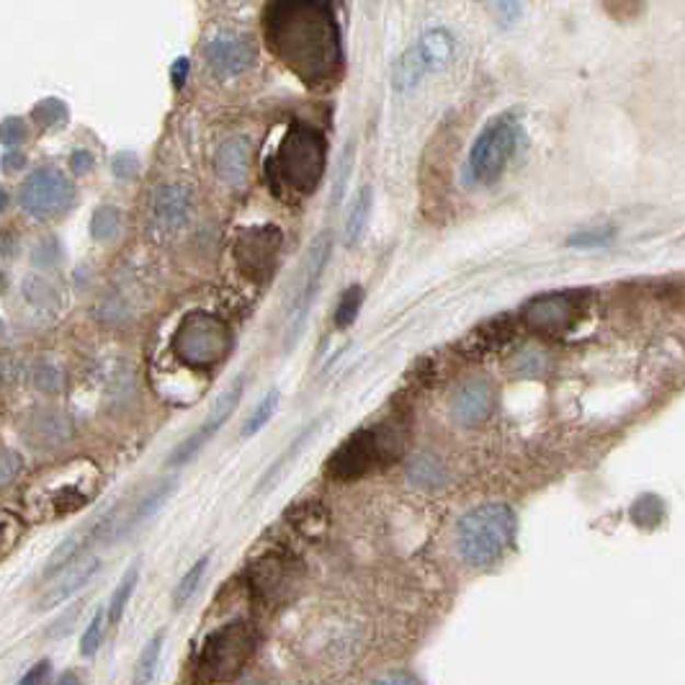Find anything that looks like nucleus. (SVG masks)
I'll use <instances>...</instances> for the list:
<instances>
[{"instance_id": "nucleus-1", "label": "nucleus", "mask_w": 685, "mask_h": 685, "mask_svg": "<svg viewBox=\"0 0 685 685\" xmlns=\"http://www.w3.org/2000/svg\"><path fill=\"white\" fill-rule=\"evenodd\" d=\"M263 26L276 55L305 83H330L338 76L341 32L328 0H274Z\"/></svg>"}, {"instance_id": "nucleus-2", "label": "nucleus", "mask_w": 685, "mask_h": 685, "mask_svg": "<svg viewBox=\"0 0 685 685\" xmlns=\"http://www.w3.org/2000/svg\"><path fill=\"white\" fill-rule=\"evenodd\" d=\"M515 539V513L503 503L471 507L456 526V549L471 567H490L503 559Z\"/></svg>"}, {"instance_id": "nucleus-3", "label": "nucleus", "mask_w": 685, "mask_h": 685, "mask_svg": "<svg viewBox=\"0 0 685 685\" xmlns=\"http://www.w3.org/2000/svg\"><path fill=\"white\" fill-rule=\"evenodd\" d=\"M274 168L284 186L301 194L315 191L326 173V137L307 124H292L278 145Z\"/></svg>"}, {"instance_id": "nucleus-4", "label": "nucleus", "mask_w": 685, "mask_h": 685, "mask_svg": "<svg viewBox=\"0 0 685 685\" xmlns=\"http://www.w3.org/2000/svg\"><path fill=\"white\" fill-rule=\"evenodd\" d=\"M255 647V635L246 621L217 626L204 639L196 658V675L202 683H230L242 673Z\"/></svg>"}, {"instance_id": "nucleus-5", "label": "nucleus", "mask_w": 685, "mask_h": 685, "mask_svg": "<svg viewBox=\"0 0 685 685\" xmlns=\"http://www.w3.org/2000/svg\"><path fill=\"white\" fill-rule=\"evenodd\" d=\"M400 454V436L389 429L356 431L349 441L335 448L326 464V471L333 480L351 482L377 469L381 461H389Z\"/></svg>"}, {"instance_id": "nucleus-6", "label": "nucleus", "mask_w": 685, "mask_h": 685, "mask_svg": "<svg viewBox=\"0 0 685 685\" xmlns=\"http://www.w3.org/2000/svg\"><path fill=\"white\" fill-rule=\"evenodd\" d=\"M230 328L209 312L186 315L173 335V353L194 368L217 366L230 353Z\"/></svg>"}, {"instance_id": "nucleus-7", "label": "nucleus", "mask_w": 685, "mask_h": 685, "mask_svg": "<svg viewBox=\"0 0 685 685\" xmlns=\"http://www.w3.org/2000/svg\"><path fill=\"white\" fill-rule=\"evenodd\" d=\"M521 145V124L513 119V114L495 116L488 122V127L480 132V137L471 145L467 158L469 179L475 183H495L505 173L507 163L513 160L515 150Z\"/></svg>"}, {"instance_id": "nucleus-8", "label": "nucleus", "mask_w": 685, "mask_h": 685, "mask_svg": "<svg viewBox=\"0 0 685 685\" xmlns=\"http://www.w3.org/2000/svg\"><path fill=\"white\" fill-rule=\"evenodd\" d=\"M330 250H333V240H330L328 232H322L320 238L312 242V248H309L307 261H305V276H301L299 289L297 294H294L292 309H289V315H286V333H284L286 353L299 343L301 333H305L309 309H312L315 305V297H318V292H320L322 274H326V269H328Z\"/></svg>"}, {"instance_id": "nucleus-9", "label": "nucleus", "mask_w": 685, "mask_h": 685, "mask_svg": "<svg viewBox=\"0 0 685 685\" xmlns=\"http://www.w3.org/2000/svg\"><path fill=\"white\" fill-rule=\"evenodd\" d=\"M76 202V186L57 168H36L19 191V204L26 215L36 219H52L65 215Z\"/></svg>"}, {"instance_id": "nucleus-10", "label": "nucleus", "mask_w": 685, "mask_h": 685, "mask_svg": "<svg viewBox=\"0 0 685 685\" xmlns=\"http://www.w3.org/2000/svg\"><path fill=\"white\" fill-rule=\"evenodd\" d=\"M585 312L583 292H549L541 297H534L523 307V326L544 335L567 333L578 326V320Z\"/></svg>"}, {"instance_id": "nucleus-11", "label": "nucleus", "mask_w": 685, "mask_h": 685, "mask_svg": "<svg viewBox=\"0 0 685 685\" xmlns=\"http://www.w3.org/2000/svg\"><path fill=\"white\" fill-rule=\"evenodd\" d=\"M242 392H246V377L240 374V377L235 379L232 385L217 397L215 404H212L209 415L204 418V423L198 425V429L191 433L189 438H183V444L175 446L171 459H168V467H181V464H189L191 459H194V456L202 452V448L209 444L212 438L217 436L219 429H222L227 420L232 418V412L238 410V404L242 400Z\"/></svg>"}, {"instance_id": "nucleus-12", "label": "nucleus", "mask_w": 685, "mask_h": 685, "mask_svg": "<svg viewBox=\"0 0 685 685\" xmlns=\"http://www.w3.org/2000/svg\"><path fill=\"white\" fill-rule=\"evenodd\" d=\"M204 60L217 78H235L255 65V44L242 34H219L204 44Z\"/></svg>"}, {"instance_id": "nucleus-13", "label": "nucleus", "mask_w": 685, "mask_h": 685, "mask_svg": "<svg viewBox=\"0 0 685 685\" xmlns=\"http://www.w3.org/2000/svg\"><path fill=\"white\" fill-rule=\"evenodd\" d=\"M278 242H282V235H278L274 227H255V230H248L238 242V261L242 271H246L248 276L258 278V282H263L276 263Z\"/></svg>"}, {"instance_id": "nucleus-14", "label": "nucleus", "mask_w": 685, "mask_h": 685, "mask_svg": "<svg viewBox=\"0 0 685 685\" xmlns=\"http://www.w3.org/2000/svg\"><path fill=\"white\" fill-rule=\"evenodd\" d=\"M492 404H495V392H492L490 381L469 379L456 389V395L452 400V412L459 423L477 425L490 418Z\"/></svg>"}, {"instance_id": "nucleus-15", "label": "nucleus", "mask_w": 685, "mask_h": 685, "mask_svg": "<svg viewBox=\"0 0 685 685\" xmlns=\"http://www.w3.org/2000/svg\"><path fill=\"white\" fill-rule=\"evenodd\" d=\"M152 215L163 230H179L191 217V189L183 183H171V186L160 189L155 194Z\"/></svg>"}, {"instance_id": "nucleus-16", "label": "nucleus", "mask_w": 685, "mask_h": 685, "mask_svg": "<svg viewBox=\"0 0 685 685\" xmlns=\"http://www.w3.org/2000/svg\"><path fill=\"white\" fill-rule=\"evenodd\" d=\"M99 567H101V562L95 557H83V559L78 557L76 564H72L70 570H65L60 578L55 580V585H52L49 591L44 593L39 608L47 610V608L60 606V603L68 601L70 595H76L80 587L88 585V580H91L93 574L99 572Z\"/></svg>"}, {"instance_id": "nucleus-17", "label": "nucleus", "mask_w": 685, "mask_h": 685, "mask_svg": "<svg viewBox=\"0 0 685 685\" xmlns=\"http://www.w3.org/2000/svg\"><path fill=\"white\" fill-rule=\"evenodd\" d=\"M215 168H217V175L225 183H230V186H242V183L248 181V168H250L248 137H232L219 145Z\"/></svg>"}, {"instance_id": "nucleus-18", "label": "nucleus", "mask_w": 685, "mask_h": 685, "mask_svg": "<svg viewBox=\"0 0 685 685\" xmlns=\"http://www.w3.org/2000/svg\"><path fill=\"white\" fill-rule=\"evenodd\" d=\"M425 72H431L429 60H425L423 49L420 44H412L410 49H404L400 55V60L395 62L392 70V88L397 93H408L415 88L420 80H423Z\"/></svg>"}, {"instance_id": "nucleus-19", "label": "nucleus", "mask_w": 685, "mask_h": 685, "mask_svg": "<svg viewBox=\"0 0 685 685\" xmlns=\"http://www.w3.org/2000/svg\"><path fill=\"white\" fill-rule=\"evenodd\" d=\"M372 204H374V189L372 186H361L358 194L353 196V202L349 206V215H345V246L353 248L358 246L361 238H364L368 217H372Z\"/></svg>"}, {"instance_id": "nucleus-20", "label": "nucleus", "mask_w": 685, "mask_h": 685, "mask_svg": "<svg viewBox=\"0 0 685 685\" xmlns=\"http://www.w3.org/2000/svg\"><path fill=\"white\" fill-rule=\"evenodd\" d=\"M173 488H175V482H173V480H165V482H160L158 488H152V490H150V495H147V498L142 500V503H139V505L135 507V513H129V515H127V521L116 523V526H114L116 536L129 534L132 528L139 526V523L150 518V515H155V511H158V507L163 505L165 500H168V495H171Z\"/></svg>"}, {"instance_id": "nucleus-21", "label": "nucleus", "mask_w": 685, "mask_h": 685, "mask_svg": "<svg viewBox=\"0 0 685 685\" xmlns=\"http://www.w3.org/2000/svg\"><path fill=\"white\" fill-rule=\"evenodd\" d=\"M418 44H420V49H423V55H425V60H429L431 70H438V68H444V65L452 62L456 42H454V36L446 32V28H431V32L423 34V39H420Z\"/></svg>"}, {"instance_id": "nucleus-22", "label": "nucleus", "mask_w": 685, "mask_h": 685, "mask_svg": "<svg viewBox=\"0 0 685 685\" xmlns=\"http://www.w3.org/2000/svg\"><path fill=\"white\" fill-rule=\"evenodd\" d=\"M101 528H103V518L95 523L93 528H88V532H76V534H70L68 539L62 541V547H57L55 551H52V557H49V562H47V570H44V578H49V574H55V572H60L65 564L68 562H76V559L80 557V549L85 547V541L91 539L93 534H101Z\"/></svg>"}, {"instance_id": "nucleus-23", "label": "nucleus", "mask_w": 685, "mask_h": 685, "mask_svg": "<svg viewBox=\"0 0 685 685\" xmlns=\"http://www.w3.org/2000/svg\"><path fill=\"white\" fill-rule=\"evenodd\" d=\"M408 477L418 484V488H438V484L446 480V471L444 464H441L436 456L420 454L410 461Z\"/></svg>"}, {"instance_id": "nucleus-24", "label": "nucleus", "mask_w": 685, "mask_h": 685, "mask_svg": "<svg viewBox=\"0 0 685 685\" xmlns=\"http://www.w3.org/2000/svg\"><path fill=\"white\" fill-rule=\"evenodd\" d=\"M206 570H209V555L198 557L196 562H194V567H191V570H189L186 574H183L181 583L175 585V591H173V608H183L191 598H194L196 591H198V587H202V583H204Z\"/></svg>"}, {"instance_id": "nucleus-25", "label": "nucleus", "mask_w": 685, "mask_h": 685, "mask_svg": "<svg viewBox=\"0 0 685 685\" xmlns=\"http://www.w3.org/2000/svg\"><path fill=\"white\" fill-rule=\"evenodd\" d=\"M163 642H165V635L163 631H158V635H155L150 642L145 644V650L137 660L132 685H150L155 670H158V660H160V650H163Z\"/></svg>"}, {"instance_id": "nucleus-26", "label": "nucleus", "mask_w": 685, "mask_h": 685, "mask_svg": "<svg viewBox=\"0 0 685 685\" xmlns=\"http://www.w3.org/2000/svg\"><path fill=\"white\" fill-rule=\"evenodd\" d=\"M616 240V227H587V230H580V232H572L570 238H567V248H574V250H598V248H608L614 246Z\"/></svg>"}, {"instance_id": "nucleus-27", "label": "nucleus", "mask_w": 685, "mask_h": 685, "mask_svg": "<svg viewBox=\"0 0 685 685\" xmlns=\"http://www.w3.org/2000/svg\"><path fill=\"white\" fill-rule=\"evenodd\" d=\"M278 400H282V395H278V389H271V392L263 397L261 402L255 404V410L250 412V418L246 420V423H242V431H240V436L242 438H253L258 431L263 429V425L269 423L271 418H274V412H276V408H278Z\"/></svg>"}, {"instance_id": "nucleus-28", "label": "nucleus", "mask_w": 685, "mask_h": 685, "mask_svg": "<svg viewBox=\"0 0 685 685\" xmlns=\"http://www.w3.org/2000/svg\"><path fill=\"white\" fill-rule=\"evenodd\" d=\"M122 230V215L114 209V206H101L95 209L93 222H91V235L95 242H112Z\"/></svg>"}, {"instance_id": "nucleus-29", "label": "nucleus", "mask_w": 685, "mask_h": 685, "mask_svg": "<svg viewBox=\"0 0 685 685\" xmlns=\"http://www.w3.org/2000/svg\"><path fill=\"white\" fill-rule=\"evenodd\" d=\"M361 305H364V289H361L358 284H353L343 292L341 301H338L335 326L341 330L353 326V322H356V318H358V312H361Z\"/></svg>"}, {"instance_id": "nucleus-30", "label": "nucleus", "mask_w": 685, "mask_h": 685, "mask_svg": "<svg viewBox=\"0 0 685 685\" xmlns=\"http://www.w3.org/2000/svg\"><path fill=\"white\" fill-rule=\"evenodd\" d=\"M137 580H139V567L135 564L127 574H124L122 585L116 587L114 598H112V603H109V621H112V624L122 621V616H124V610H127V603L132 598V593H135V587H137Z\"/></svg>"}, {"instance_id": "nucleus-31", "label": "nucleus", "mask_w": 685, "mask_h": 685, "mask_svg": "<svg viewBox=\"0 0 685 685\" xmlns=\"http://www.w3.org/2000/svg\"><path fill=\"white\" fill-rule=\"evenodd\" d=\"M34 119L42 124V127H65L70 119V112L68 106L60 99H44L34 106Z\"/></svg>"}, {"instance_id": "nucleus-32", "label": "nucleus", "mask_w": 685, "mask_h": 685, "mask_svg": "<svg viewBox=\"0 0 685 685\" xmlns=\"http://www.w3.org/2000/svg\"><path fill=\"white\" fill-rule=\"evenodd\" d=\"M34 436H39L36 441H44V438L62 441L65 436H70L68 418L60 415V412H42L39 420H36Z\"/></svg>"}, {"instance_id": "nucleus-33", "label": "nucleus", "mask_w": 685, "mask_h": 685, "mask_svg": "<svg viewBox=\"0 0 685 685\" xmlns=\"http://www.w3.org/2000/svg\"><path fill=\"white\" fill-rule=\"evenodd\" d=\"M353 160H356V145H353V139H351V142L343 147L341 160H338V173H335V181H333V196H330V204L333 206L341 204V198L345 194V186H349V179H351V171H353Z\"/></svg>"}, {"instance_id": "nucleus-34", "label": "nucleus", "mask_w": 685, "mask_h": 685, "mask_svg": "<svg viewBox=\"0 0 685 685\" xmlns=\"http://www.w3.org/2000/svg\"><path fill=\"white\" fill-rule=\"evenodd\" d=\"M103 629H106V614H103V610L99 608L93 614L91 624H88L83 642H80V654H83V658H93V654L99 652L101 639H103Z\"/></svg>"}, {"instance_id": "nucleus-35", "label": "nucleus", "mask_w": 685, "mask_h": 685, "mask_svg": "<svg viewBox=\"0 0 685 685\" xmlns=\"http://www.w3.org/2000/svg\"><path fill=\"white\" fill-rule=\"evenodd\" d=\"M26 137H28L26 124L16 119V116H11V119H5L3 124H0V142H3L5 147H16L21 142H26Z\"/></svg>"}, {"instance_id": "nucleus-36", "label": "nucleus", "mask_w": 685, "mask_h": 685, "mask_svg": "<svg viewBox=\"0 0 685 685\" xmlns=\"http://www.w3.org/2000/svg\"><path fill=\"white\" fill-rule=\"evenodd\" d=\"M21 467H24L21 456L16 452H11V448H3V452H0V488H5V484L16 480Z\"/></svg>"}, {"instance_id": "nucleus-37", "label": "nucleus", "mask_w": 685, "mask_h": 685, "mask_svg": "<svg viewBox=\"0 0 685 685\" xmlns=\"http://www.w3.org/2000/svg\"><path fill=\"white\" fill-rule=\"evenodd\" d=\"M137 171H139L137 155H132V152L116 155V158H114V173H116V179L129 181V179H135Z\"/></svg>"}, {"instance_id": "nucleus-38", "label": "nucleus", "mask_w": 685, "mask_h": 685, "mask_svg": "<svg viewBox=\"0 0 685 685\" xmlns=\"http://www.w3.org/2000/svg\"><path fill=\"white\" fill-rule=\"evenodd\" d=\"M83 608H85L83 603H78V606H72V608L68 610V614L62 616V621H55V624L49 626L47 637H49V639H57V637H65V635H68V631H72V626H76L72 621H76V618H78L80 614H83Z\"/></svg>"}, {"instance_id": "nucleus-39", "label": "nucleus", "mask_w": 685, "mask_h": 685, "mask_svg": "<svg viewBox=\"0 0 685 685\" xmlns=\"http://www.w3.org/2000/svg\"><path fill=\"white\" fill-rule=\"evenodd\" d=\"M47 675H49V662L42 660V662H36V665L28 670L24 677H21L19 685H44V681H47Z\"/></svg>"}, {"instance_id": "nucleus-40", "label": "nucleus", "mask_w": 685, "mask_h": 685, "mask_svg": "<svg viewBox=\"0 0 685 685\" xmlns=\"http://www.w3.org/2000/svg\"><path fill=\"white\" fill-rule=\"evenodd\" d=\"M498 13L507 21V24H513V21L521 16V3L518 0H498Z\"/></svg>"}, {"instance_id": "nucleus-41", "label": "nucleus", "mask_w": 685, "mask_h": 685, "mask_svg": "<svg viewBox=\"0 0 685 685\" xmlns=\"http://www.w3.org/2000/svg\"><path fill=\"white\" fill-rule=\"evenodd\" d=\"M374 685H418V683L412 681L410 675H404V673H392V675L379 677V681L374 683Z\"/></svg>"}, {"instance_id": "nucleus-42", "label": "nucleus", "mask_w": 685, "mask_h": 685, "mask_svg": "<svg viewBox=\"0 0 685 685\" xmlns=\"http://www.w3.org/2000/svg\"><path fill=\"white\" fill-rule=\"evenodd\" d=\"M91 163H93V158L85 150L83 152H72V168H76L78 173L91 171Z\"/></svg>"}, {"instance_id": "nucleus-43", "label": "nucleus", "mask_w": 685, "mask_h": 685, "mask_svg": "<svg viewBox=\"0 0 685 685\" xmlns=\"http://www.w3.org/2000/svg\"><path fill=\"white\" fill-rule=\"evenodd\" d=\"M24 165V155H19V152H9L3 158V171L5 173H13V171H19V168Z\"/></svg>"}, {"instance_id": "nucleus-44", "label": "nucleus", "mask_w": 685, "mask_h": 685, "mask_svg": "<svg viewBox=\"0 0 685 685\" xmlns=\"http://www.w3.org/2000/svg\"><path fill=\"white\" fill-rule=\"evenodd\" d=\"M186 72H189V60H186V57H181V60L175 62V68H173V80H175V85H183V83H186Z\"/></svg>"}, {"instance_id": "nucleus-45", "label": "nucleus", "mask_w": 685, "mask_h": 685, "mask_svg": "<svg viewBox=\"0 0 685 685\" xmlns=\"http://www.w3.org/2000/svg\"><path fill=\"white\" fill-rule=\"evenodd\" d=\"M57 685H80V681H78L76 673H65V675H60V681H57Z\"/></svg>"}, {"instance_id": "nucleus-46", "label": "nucleus", "mask_w": 685, "mask_h": 685, "mask_svg": "<svg viewBox=\"0 0 685 685\" xmlns=\"http://www.w3.org/2000/svg\"><path fill=\"white\" fill-rule=\"evenodd\" d=\"M9 204H11V198H9V194H5L3 189H0V215H3L5 209H9Z\"/></svg>"}]
</instances>
